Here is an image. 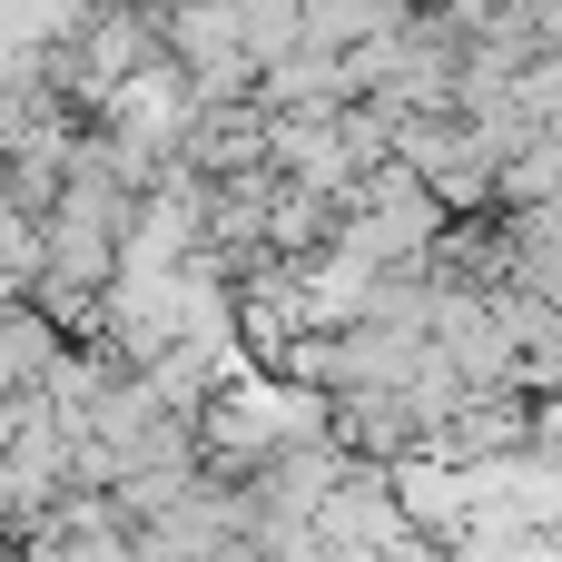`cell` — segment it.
I'll return each instance as SVG.
<instances>
[{"label": "cell", "mask_w": 562, "mask_h": 562, "mask_svg": "<svg viewBox=\"0 0 562 562\" xmlns=\"http://www.w3.org/2000/svg\"><path fill=\"white\" fill-rule=\"evenodd\" d=\"M109 138H128V148H148L158 168H178L188 158V138H198V119H207V89H198V69L168 49V59H148L138 79H119L99 109H89Z\"/></svg>", "instance_id": "obj_1"}, {"label": "cell", "mask_w": 562, "mask_h": 562, "mask_svg": "<svg viewBox=\"0 0 562 562\" xmlns=\"http://www.w3.org/2000/svg\"><path fill=\"white\" fill-rule=\"evenodd\" d=\"M198 562H277V553H267L257 533H237V543H217V553H198Z\"/></svg>", "instance_id": "obj_2"}]
</instances>
